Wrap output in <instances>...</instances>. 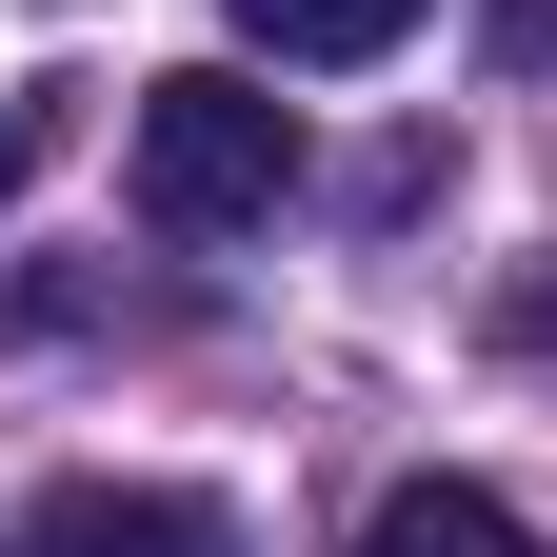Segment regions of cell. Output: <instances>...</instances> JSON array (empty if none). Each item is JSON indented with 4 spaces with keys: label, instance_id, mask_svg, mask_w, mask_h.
Listing matches in <instances>:
<instances>
[{
    "label": "cell",
    "instance_id": "6da1fadb",
    "mask_svg": "<svg viewBox=\"0 0 557 557\" xmlns=\"http://www.w3.org/2000/svg\"><path fill=\"white\" fill-rule=\"evenodd\" d=\"M278 199H299V120H278L239 60L139 81V220H160V239H259Z\"/></svg>",
    "mask_w": 557,
    "mask_h": 557
},
{
    "label": "cell",
    "instance_id": "277c9868",
    "mask_svg": "<svg viewBox=\"0 0 557 557\" xmlns=\"http://www.w3.org/2000/svg\"><path fill=\"white\" fill-rule=\"evenodd\" d=\"M239 40H259V60H398L418 0H239Z\"/></svg>",
    "mask_w": 557,
    "mask_h": 557
},
{
    "label": "cell",
    "instance_id": "3957f363",
    "mask_svg": "<svg viewBox=\"0 0 557 557\" xmlns=\"http://www.w3.org/2000/svg\"><path fill=\"white\" fill-rule=\"evenodd\" d=\"M359 557H537V518L478 498V478H398V498L359 518Z\"/></svg>",
    "mask_w": 557,
    "mask_h": 557
},
{
    "label": "cell",
    "instance_id": "7a4b0ae2",
    "mask_svg": "<svg viewBox=\"0 0 557 557\" xmlns=\"http://www.w3.org/2000/svg\"><path fill=\"white\" fill-rule=\"evenodd\" d=\"M0 557H239L220 498H160V478H60V498L0 518Z\"/></svg>",
    "mask_w": 557,
    "mask_h": 557
}]
</instances>
